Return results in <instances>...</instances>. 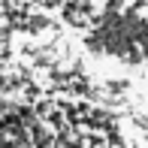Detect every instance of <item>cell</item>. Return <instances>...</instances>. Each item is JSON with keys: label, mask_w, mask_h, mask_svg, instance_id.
Segmentation results:
<instances>
[]
</instances>
